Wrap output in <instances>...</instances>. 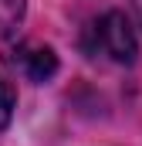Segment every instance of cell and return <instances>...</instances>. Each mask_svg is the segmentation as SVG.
I'll list each match as a JSON object with an SVG mask.
<instances>
[{"mask_svg": "<svg viewBox=\"0 0 142 146\" xmlns=\"http://www.w3.org/2000/svg\"><path fill=\"white\" fill-rule=\"evenodd\" d=\"M95 48H98L105 58L118 61V65H132V61H135L139 44H135L132 24L125 21V14L112 10V14H105V17L95 24Z\"/></svg>", "mask_w": 142, "mask_h": 146, "instance_id": "obj_1", "label": "cell"}, {"mask_svg": "<svg viewBox=\"0 0 142 146\" xmlns=\"http://www.w3.org/2000/svg\"><path fill=\"white\" fill-rule=\"evenodd\" d=\"M14 65H20V72L27 75L31 82H47L51 75L58 72V58L51 48H41V44H27L20 48V54L14 58Z\"/></svg>", "mask_w": 142, "mask_h": 146, "instance_id": "obj_2", "label": "cell"}, {"mask_svg": "<svg viewBox=\"0 0 142 146\" xmlns=\"http://www.w3.org/2000/svg\"><path fill=\"white\" fill-rule=\"evenodd\" d=\"M20 17H24V0H0V37L17 31Z\"/></svg>", "mask_w": 142, "mask_h": 146, "instance_id": "obj_3", "label": "cell"}, {"mask_svg": "<svg viewBox=\"0 0 142 146\" xmlns=\"http://www.w3.org/2000/svg\"><path fill=\"white\" fill-rule=\"evenodd\" d=\"M10 112H14V95H10V88L0 82V129L10 122Z\"/></svg>", "mask_w": 142, "mask_h": 146, "instance_id": "obj_4", "label": "cell"}, {"mask_svg": "<svg viewBox=\"0 0 142 146\" xmlns=\"http://www.w3.org/2000/svg\"><path fill=\"white\" fill-rule=\"evenodd\" d=\"M132 3V14H135V21H139V27H142V0H129Z\"/></svg>", "mask_w": 142, "mask_h": 146, "instance_id": "obj_5", "label": "cell"}]
</instances>
